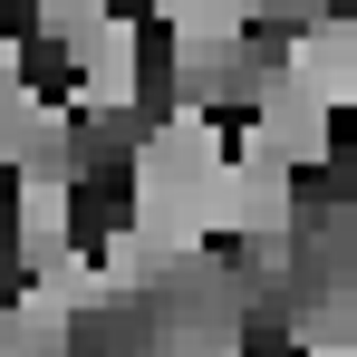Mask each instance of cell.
<instances>
[{"instance_id":"6da1fadb","label":"cell","mask_w":357,"mask_h":357,"mask_svg":"<svg viewBox=\"0 0 357 357\" xmlns=\"http://www.w3.org/2000/svg\"><path fill=\"white\" fill-rule=\"evenodd\" d=\"M68 59V116H145V10H107L59 49Z\"/></svg>"},{"instance_id":"7a4b0ae2","label":"cell","mask_w":357,"mask_h":357,"mask_svg":"<svg viewBox=\"0 0 357 357\" xmlns=\"http://www.w3.org/2000/svg\"><path fill=\"white\" fill-rule=\"evenodd\" d=\"M241 145L280 155V165L309 183V174H328V165H338V116H328V107H309L290 77H271V87L241 107Z\"/></svg>"},{"instance_id":"3957f363","label":"cell","mask_w":357,"mask_h":357,"mask_svg":"<svg viewBox=\"0 0 357 357\" xmlns=\"http://www.w3.org/2000/svg\"><path fill=\"white\" fill-rule=\"evenodd\" d=\"M280 77H290L309 107L348 116V107H357V20H348V10H309L290 39H280Z\"/></svg>"},{"instance_id":"277c9868","label":"cell","mask_w":357,"mask_h":357,"mask_svg":"<svg viewBox=\"0 0 357 357\" xmlns=\"http://www.w3.org/2000/svg\"><path fill=\"white\" fill-rule=\"evenodd\" d=\"M68 241H77V174H10V251H20V271H39Z\"/></svg>"},{"instance_id":"5b68a950","label":"cell","mask_w":357,"mask_h":357,"mask_svg":"<svg viewBox=\"0 0 357 357\" xmlns=\"http://www.w3.org/2000/svg\"><path fill=\"white\" fill-rule=\"evenodd\" d=\"M0 357H77V309H59L39 280L0 290Z\"/></svg>"},{"instance_id":"8992f818","label":"cell","mask_w":357,"mask_h":357,"mask_svg":"<svg viewBox=\"0 0 357 357\" xmlns=\"http://www.w3.org/2000/svg\"><path fill=\"white\" fill-rule=\"evenodd\" d=\"M116 0H29V49H68L87 20H107Z\"/></svg>"},{"instance_id":"52a82bcc","label":"cell","mask_w":357,"mask_h":357,"mask_svg":"<svg viewBox=\"0 0 357 357\" xmlns=\"http://www.w3.org/2000/svg\"><path fill=\"white\" fill-rule=\"evenodd\" d=\"M20 77H29V39L0 20V87H20Z\"/></svg>"}]
</instances>
